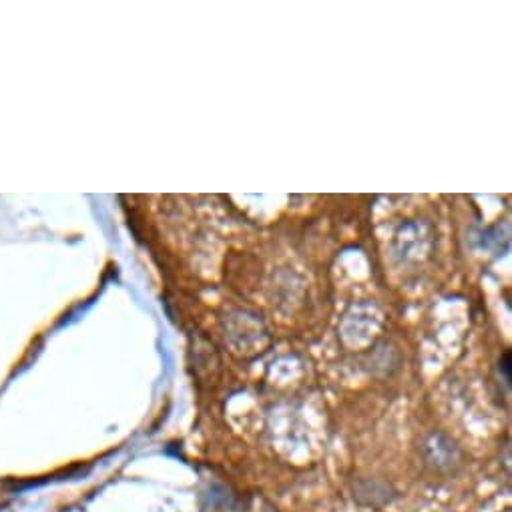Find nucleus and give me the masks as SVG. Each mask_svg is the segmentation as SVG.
<instances>
[{
	"instance_id": "2",
	"label": "nucleus",
	"mask_w": 512,
	"mask_h": 512,
	"mask_svg": "<svg viewBox=\"0 0 512 512\" xmlns=\"http://www.w3.org/2000/svg\"><path fill=\"white\" fill-rule=\"evenodd\" d=\"M400 496L398 488L384 478L378 476H362L352 482V498L362 508L384 510Z\"/></svg>"
},
{
	"instance_id": "1",
	"label": "nucleus",
	"mask_w": 512,
	"mask_h": 512,
	"mask_svg": "<svg viewBox=\"0 0 512 512\" xmlns=\"http://www.w3.org/2000/svg\"><path fill=\"white\" fill-rule=\"evenodd\" d=\"M422 456H424V464L434 474H442V476L456 474L464 464V454L460 446L442 432H434L424 440Z\"/></svg>"
}]
</instances>
